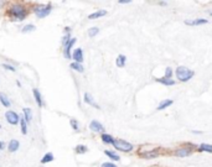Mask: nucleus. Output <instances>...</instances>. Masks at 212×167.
<instances>
[{
	"mask_svg": "<svg viewBox=\"0 0 212 167\" xmlns=\"http://www.w3.org/2000/svg\"><path fill=\"white\" fill-rule=\"evenodd\" d=\"M210 14H211V15H212V11H211V12H210Z\"/></svg>",
	"mask_w": 212,
	"mask_h": 167,
	"instance_id": "obj_36",
	"label": "nucleus"
},
{
	"mask_svg": "<svg viewBox=\"0 0 212 167\" xmlns=\"http://www.w3.org/2000/svg\"><path fill=\"white\" fill-rule=\"evenodd\" d=\"M159 83H163V84H165V86H174L176 82L173 79V78H165V77H163V78H158L156 79Z\"/></svg>",
	"mask_w": 212,
	"mask_h": 167,
	"instance_id": "obj_13",
	"label": "nucleus"
},
{
	"mask_svg": "<svg viewBox=\"0 0 212 167\" xmlns=\"http://www.w3.org/2000/svg\"><path fill=\"white\" fill-rule=\"evenodd\" d=\"M4 146H5V144H4L3 141H0V150H4V149H5Z\"/></svg>",
	"mask_w": 212,
	"mask_h": 167,
	"instance_id": "obj_35",
	"label": "nucleus"
},
{
	"mask_svg": "<svg viewBox=\"0 0 212 167\" xmlns=\"http://www.w3.org/2000/svg\"><path fill=\"white\" fill-rule=\"evenodd\" d=\"M70 123H71V125H72V128L77 131V130H78V123H77V120H76V119H71Z\"/></svg>",
	"mask_w": 212,
	"mask_h": 167,
	"instance_id": "obj_30",
	"label": "nucleus"
},
{
	"mask_svg": "<svg viewBox=\"0 0 212 167\" xmlns=\"http://www.w3.org/2000/svg\"><path fill=\"white\" fill-rule=\"evenodd\" d=\"M125 62H127V57L124 56V55H119L118 57H117V61H115V65L118 67H124L125 66Z\"/></svg>",
	"mask_w": 212,
	"mask_h": 167,
	"instance_id": "obj_15",
	"label": "nucleus"
},
{
	"mask_svg": "<svg viewBox=\"0 0 212 167\" xmlns=\"http://www.w3.org/2000/svg\"><path fill=\"white\" fill-rule=\"evenodd\" d=\"M9 15L14 19V20H18V21H23L26 16V10L21 6V5H14L10 7L9 10Z\"/></svg>",
	"mask_w": 212,
	"mask_h": 167,
	"instance_id": "obj_2",
	"label": "nucleus"
},
{
	"mask_svg": "<svg viewBox=\"0 0 212 167\" xmlns=\"http://www.w3.org/2000/svg\"><path fill=\"white\" fill-rule=\"evenodd\" d=\"M33 93H34V97H35V100H36V103H37V105H38V106H42V98H41L40 92H38L37 89H34Z\"/></svg>",
	"mask_w": 212,
	"mask_h": 167,
	"instance_id": "obj_20",
	"label": "nucleus"
},
{
	"mask_svg": "<svg viewBox=\"0 0 212 167\" xmlns=\"http://www.w3.org/2000/svg\"><path fill=\"white\" fill-rule=\"evenodd\" d=\"M113 146L119 150V151H123V152H129L133 150V145L125 140H122V139H117L113 141Z\"/></svg>",
	"mask_w": 212,
	"mask_h": 167,
	"instance_id": "obj_3",
	"label": "nucleus"
},
{
	"mask_svg": "<svg viewBox=\"0 0 212 167\" xmlns=\"http://www.w3.org/2000/svg\"><path fill=\"white\" fill-rule=\"evenodd\" d=\"M19 147H20V144H19V141H18V140H10V142H9V145H8V149H9V151H10V152H15V151H18V150H19Z\"/></svg>",
	"mask_w": 212,
	"mask_h": 167,
	"instance_id": "obj_11",
	"label": "nucleus"
},
{
	"mask_svg": "<svg viewBox=\"0 0 212 167\" xmlns=\"http://www.w3.org/2000/svg\"><path fill=\"white\" fill-rule=\"evenodd\" d=\"M102 167H117L114 164H112V162H104V164H102Z\"/></svg>",
	"mask_w": 212,
	"mask_h": 167,
	"instance_id": "obj_33",
	"label": "nucleus"
},
{
	"mask_svg": "<svg viewBox=\"0 0 212 167\" xmlns=\"http://www.w3.org/2000/svg\"><path fill=\"white\" fill-rule=\"evenodd\" d=\"M106 14H107L106 10H98V11L91 14V15L88 16V19H89V20H94V19H98V17H101V16H104Z\"/></svg>",
	"mask_w": 212,
	"mask_h": 167,
	"instance_id": "obj_14",
	"label": "nucleus"
},
{
	"mask_svg": "<svg viewBox=\"0 0 212 167\" xmlns=\"http://www.w3.org/2000/svg\"><path fill=\"white\" fill-rule=\"evenodd\" d=\"M20 125H21V133L24 134H28V124L25 121V119H20Z\"/></svg>",
	"mask_w": 212,
	"mask_h": 167,
	"instance_id": "obj_26",
	"label": "nucleus"
},
{
	"mask_svg": "<svg viewBox=\"0 0 212 167\" xmlns=\"http://www.w3.org/2000/svg\"><path fill=\"white\" fill-rule=\"evenodd\" d=\"M74 42H76V38H71L70 42L65 46V48H63V55H65V57L67 58V60H70L71 57V48H72V46L74 45Z\"/></svg>",
	"mask_w": 212,
	"mask_h": 167,
	"instance_id": "obj_8",
	"label": "nucleus"
},
{
	"mask_svg": "<svg viewBox=\"0 0 212 167\" xmlns=\"http://www.w3.org/2000/svg\"><path fill=\"white\" fill-rule=\"evenodd\" d=\"M51 161H53V154L52 152H47L43 156V159L41 160V164H47V162H51Z\"/></svg>",
	"mask_w": 212,
	"mask_h": 167,
	"instance_id": "obj_22",
	"label": "nucleus"
},
{
	"mask_svg": "<svg viewBox=\"0 0 212 167\" xmlns=\"http://www.w3.org/2000/svg\"><path fill=\"white\" fill-rule=\"evenodd\" d=\"M89 129H91L92 131H94V133H103V131H104L103 125H102L99 121H97V120H92V121H91Z\"/></svg>",
	"mask_w": 212,
	"mask_h": 167,
	"instance_id": "obj_6",
	"label": "nucleus"
},
{
	"mask_svg": "<svg viewBox=\"0 0 212 167\" xmlns=\"http://www.w3.org/2000/svg\"><path fill=\"white\" fill-rule=\"evenodd\" d=\"M0 128H1V125H0Z\"/></svg>",
	"mask_w": 212,
	"mask_h": 167,
	"instance_id": "obj_37",
	"label": "nucleus"
},
{
	"mask_svg": "<svg viewBox=\"0 0 212 167\" xmlns=\"http://www.w3.org/2000/svg\"><path fill=\"white\" fill-rule=\"evenodd\" d=\"M102 141H103L104 144H112V145H113L114 139H113L110 135H108V134H102Z\"/></svg>",
	"mask_w": 212,
	"mask_h": 167,
	"instance_id": "obj_23",
	"label": "nucleus"
},
{
	"mask_svg": "<svg viewBox=\"0 0 212 167\" xmlns=\"http://www.w3.org/2000/svg\"><path fill=\"white\" fill-rule=\"evenodd\" d=\"M0 101L4 106H10V100L8 99V97L4 93H0Z\"/></svg>",
	"mask_w": 212,
	"mask_h": 167,
	"instance_id": "obj_24",
	"label": "nucleus"
},
{
	"mask_svg": "<svg viewBox=\"0 0 212 167\" xmlns=\"http://www.w3.org/2000/svg\"><path fill=\"white\" fill-rule=\"evenodd\" d=\"M76 152L77 154H84V152H87V147L84 145H78L76 147Z\"/></svg>",
	"mask_w": 212,
	"mask_h": 167,
	"instance_id": "obj_28",
	"label": "nucleus"
},
{
	"mask_svg": "<svg viewBox=\"0 0 212 167\" xmlns=\"http://www.w3.org/2000/svg\"><path fill=\"white\" fill-rule=\"evenodd\" d=\"M34 30H35V26H34V25H31V24H29V25L24 26V29L21 30V32L26 33V32H30V31H34Z\"/></svg>",
	"mask_w": 212,
	"mask_h": 167,
	"instance_id": "obj_27",
	"label": "nucleus"
},
{
	"mask_svg": "<svg viewBox=\"0 0 212 167\" xmlns=\"http://www.w3.org/2000/svg\"><path fill=\"white\" fill-rule=\"evenodd\" d=\"M175 74H176V78L180 81V82H187V81H190L192 77H194V71H191V69H189L187 67H177L176 68V72H175Z\"/></svg>",
	"mask_w": 212,
	"mask_h": 167,
	"instance_id": "obj_1",
	"label": "nucleus"
},
{
	"mask_svg": "<svg viewBox=\"0 0 212 167\" xmlns=\"http://www.w3.org/2000/svg\"><path fill=\"white\" fill-rule=\"evenodd\" d=\"M129 2H130L129 0H120L119 1V4H129Z\"/></svg>",
	"mask_w": 212,
	"mask_h": 167,
	"instance_id": "obj_34",
	"label": "nucleus"
},
{
	"mask_svg": "<svg viewBox=\"0 0 212 167\" xmlns=\"http://www.w3.org/2000/svg\"><path fill=\"white\" fill-rule=\"evenodd\" d=\"M104 154H106L107 156L110 159V160H113V161H119L120 160V157H119V155H117L115 152H113V151H109V150H106L104 151Z\"/></svg>",
	"mask_w": 212,
	"mask_h": 167,
	"instance_id": "obj_17",
	"label": "nucleus"
},
{
	"mask_svg": "<svg viewBox=\"0 0 212 167\" xmlns=\"http://www.w3.org/2000/svg\"><path fill=\"white\" fill-rule=\"evenodd\" d=\"M99 32V29L98 27H92V29H89L88 30V35H89V37H94L97 33Z\"/></svg>",
	"mask_w": 212,
	"mask_h": 167,
	"instance_id": "obj_29",
	"label": "nucleus"
},
{
	"mask_svg": "<svg viewBox=\"0 0 212 167\" xmlns=\"http://www.w3.org/2000/svg\"><path fill=\"white\" fill-rule=\"evenodd\" d=\"M24 119H25V121L28 123V121H30L31 120V118H33V113H31V110L29 109V108H24Z\"/></svg>",
	"mask_w": 212,
	"mask_h": 167,
	"instance_id": "obj_18",
	"label": "nucleus"
},
{
	"mask_svg": "<svg viewBox=\"0 0 212 167\" xmlns=\"http://www.w3.org/2000/svg\"><path fill=\"white\" fill-rule=\"evenodd\" d=\"M174 101L171 99H165V100H163L160 104H159V106H158V110H164L165 108H168V106H170L171 104H173Z\"/></svg>",
	"mask_w": 212,
	"mask_h": 167,
	"instance_id": "obj_16",
	"label": "nucleus"
},
{
	"mask_svg": "<svg viewBox=\"0 0 212 167\" xmlns=\"http://www.w3.org/2000/svg\"><path fill=\"white\" fill-rule=\"evenodd\" d=\"M199 151H205V152H212V145L209 144H201L197 149Z\"/></svg>",
	"mask_w": 212,
	"mask_h": 167,
	"instance_id": "obj_19",
	"label": "nucleus"
},
{
	"mask_svg": "<svg viewBox=\"0 0 212 167\" xmlns=\"http://www.w3.org/2000/svg\"><path fill=\"white\" fill-rule=\"evenodd\" d=\"M5 118H6V121L9 124H11V125H16L20 121V116L15 111H13V110H8L5 113Z\"/></svg>",
	"mask_w": 212,
	"mask_h": 167,
	"instance_id": "obj_5",
	"label": "nucleus"
},
{
	"mask_svg": "<svg viewBox=\"0 0 212 167\" xmlns=\"http://www.w3.org/2000/svg\"><path fill=\"white\" fill-rule=\"evenodd\" d=\"M34 10H35V14L37 15V17L42 19V17H46L51 12V5H46V6L40 5V6H36Z\"/></svg>",
	"mask_w": 212,
	"mask_h": 167,
	"instance_id": "obj_4",
	"label": "nucleus"
},
{
	"mask_svg": "<svg viewBox=\"0 0 212 167\" xmlns=\"http://www.w3.org/2000/svg\"><path fill=\"white\" fill-rule=\"evenodd\" d=\"M191 152H192V150L189 147H180L179 150H176L175 155L179 157H187L189 155H191Z\"/></svg>",
	"mask_w": 212,
	"mask_h": 167,
	"instance_id": "obj_9",
	"label": "nucleus"
},
{
	"mask_svg": "<svg viewBox=\"0 0 212 167\" xmlns=\"http://www.w3.org/2000/svg\"><path fill=\"white\" fill-rule=\"evenodd\" d=\"M3 67L5 68V69H9V71H13V72H15V68L13 66H10V65H6V63H4L3 65Z\"/></svg>",
	"mask_w": 212,
	"mask_h": 167,
	"instance_id": "obj_32",
	"label": "nucleus"
},
{
	"mask_svg": "<svg viewBox=\"0 0 212 167\" xmlns=\"http://www.w3.org/2000/svg\"><path fill=\"white\" fill-rule=\"evenodd\" d=\"M71 68L74 69V71H77V72H79V73H82V72L84 71V69H83V66H82L81 63H77V62L71 63Z\"/></svg>",
	"mask_w": 212,
	"mask_h": 167,
	"instance_id": "obj_25",
	"label": "nucleus"
},
{
	"mask_svg": "<svg viewBox=\"0 0 212 167\" xmlns=\"http://www.w3.org/2000/svg\"><path fill=\"white\" fill-rule=\"evenodd\" d=\"M186 25H190V26H200V25H204V24H207V20L206 19H195V20H186L185 21Z\"/></svg>",
	"mask_w": 212,
	"mask_h": 167,
	"instance_id": "obj_10",
	"label": "nucleus"
},
{
	"mask_svg": "<svg viewBox=\"0 0 212 167\" xmlns=\"http://www.w3.org/2000/svg\"><path fill=\"white\" fill-rule=\"evenodd\" d=\"M72 58L74 60V62L82 63V61H83V51H82V48H76L74 52L72 53Z\"/></svg>",
	"mask_w": 212,
	"mask_h": 167,
	"instance_id": "obj_7",
	"label": "nucleus"
},
{
	"mask_svg": "<svg viewBox=\"0 0 212 167\" xmlns=\"http://www.w3.org/2000/svg\"><path fill=\"white\" fill-rule=\"evenodd\" d=\"M171 76H173V69L170 68V67H168L166 68V72H165V78H171Z\"/></svg>",
	"mask_w": 212,
	"mask_h": 167,
	"instance_id": "obj_31",
	"label": "nucleus"
},
{
	"mask_svg": "<svg viewBox=\"0 0 212 167\" xmlns=\"http://www.w3.org/2000/svg\"><path fill=\"white\" fill-rule=\"evenodd\" d=\"M143 156H144L145 159H155V157H158V156H159V152H158V151L151 150L150 152H144V154H143Z\"/></svg>",
	"mask_w": 212,
	"mask_h": 167,
	"instance_id": "obj_21",
	"label": "nucleus"
},
{
	"mask_svg": "<svg viewBox=\"0 0 212 167\" xmlns=\"http://www.w3.org/2000/svg\"><path fill=\"white\" fill-rule=\"evenodd\" d=\"M84 101H86L87 104H89V105H92V106H94V108L99 109V105H98V104H96V101L93 100L92 96H91V94H88V93H86V94H84Z\"/></svg>",
	"mask_w": 212,
	"mask_h": 167,
	"instance_id": "obj_12",
	"label": "nucleus"
}]
</instances>
